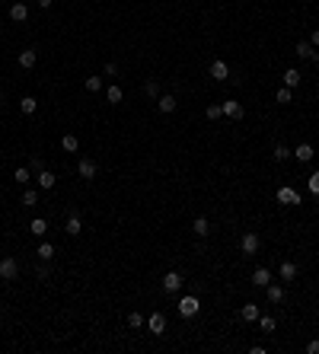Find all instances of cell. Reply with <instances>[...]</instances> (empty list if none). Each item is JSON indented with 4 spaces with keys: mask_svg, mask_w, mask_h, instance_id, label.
<instances>
[{
    "mask_svg": "<svg viewBox=\"0 0 319 354\" xmlns=\"http://www.w3.org/2000/svg\"><path fill=\"white\" fill-rule=\"evenodd\" d=\"M191 233L205 239L207 233H211V220H207V217H195V223H191Z\"/></svg>",
    "mask_w": 319,
    "mask_h": 354,
    "instance_id": "obj_13",
    "label": "cell"
},
{
    "mask_svg": "<svg viewBox=\"0 0 319 354\" xmlns=\"http://www.w3.org/2000/svg\"><path fill=\"white\" fill-rule=\"evenodd\" d=\"M278 275H281V281H294V277H297V265L284 259V262L278 265Z\"/></svg>",
    "mask_w": 319,
    "mask_h": 354,
    "instance_id": "obj_15",
    "label": "cell"
},
{
    "mask_svg": "<svg viewBox=\"0 0 319 354\" xmlns=\"http://www.w3.org/2000/svg\"><path fill=\"white\" fill-rule=\"evenodd\" d=\"M0 3H3V0H0Z\"/></svg>",
    "mask_w": 319,
    "mask_h": 354,
    "instance_id": "obj_45",
    "label": "cell"
},
{
    "mask_svg": "<svg viewBox=\"0 0 319 354\" xmlns=\"http://www.w3.org/2000/svg\"><path fill=\"white\" fill-rule=\"evenodd\" d=\"M179 287H182V275H179V271H166V275H163V291L175 293Z\"/></svg>",
    "mask_w": 319,
    "mask_h": 354,
    "instance_id": "obj_8",
    "label": "cell"
},
{
    "mask_svg": "<svg viewBox=\"0 0 319 354\" xmlns=\"http://www.w3.org/2000/svg\"><path fill=\"white\" fill-rule=\"evenodd\" d=\"M211 122H217V118H223V106H207V112H205Z\"/></svg>",
    "mask_w": 319,
    "mask_h": 354,
    "instance_id": "obj_36",
    "label": "cell"
},
{
    "mask_svg": "<svg viewBox=\"0 0 319 354\" xmlns=\"http://www.w3.org/2000/svg\"><path fill=\"white\" fill-rule=\"evenodd\" d=\"M35 277H38V281H48V277H51V265H38V268H35Z\"/></svg>",
    "mask_w": 319,
    "mask_h": 354,
    "instance_id": "obj_35",
    "label": "cell"
},
{
    "mask_svg": "<svg viewBox=\"0 0 319 354\" xmlns=\"http://www.w3.org/2000/svg\"><path fill=\"white\" fill-rule=\"evenodd\" d=\"M294 54H297V58H306V61H310V58H313V45H310V42H297Z\"/></svg>",
    "mask_w": 319,
    "mask_h": 354,
    "instance_id": "obj_26",
    "label": "cell"
},
{
    "mask_svg": "<svg viewBox=\"0 0 319 354\" xmlns=\"http://www.w3.org/2000/svg\"><path fill=\"white\" fill-rule=\"evenodd\" d=\"M313 48H319V29H313V42H310Z\"/></svg>",
    "mask_w": 319,
    "mask_h": 354,
    "instance_id": "obj_42",
    "label": "cell"
},
{
    "mask_svg": "<svg viewBox=\"0 0 319 354\" xmlns=\"http://www.w3.org/2000/svg\"><path fill=\"white\" fill-rule=\"evenodd\" d=\"M306 185H310V192H313V195H319V172H313V176L306 179Z\"/></svg>",
    "mask_w": 319,
    "mask_h": 354,
    "instance_id": "obj_39",
    "label": "cell"
},
{
    "mask_svg": "<svg viewBox=\"0 0 319 354\" xmlns=\"http://www.w3.org/2000/svg\"><path fill=\"white\" fill-rule=\"evenodd\" d=\"M310 61H319V48H316V51H313V58H310Z\"/></svg>",
    "mask_w": 319,
    "mask_h": 354,
    "instance_id": "obj_44",
    "label": "cell"
},
{
    "mask_svg": "<svg viewBox=\"0 0 319 354\" xmlns=\"http://www.w3.org/2000/svg\"><path fill=\"white\" fill-rule=\"evenodd\" d=\"M258 249H262V239H258V233H246V236H243V252H246V255H255Z\"/></svg>",
    "mask_w": 319,
    "mask_h": 354,
    "instance_id": "obj_9",
    "label": "cell"
},
{
    "mask_svg": "<svg viewBox=\"0 0 319 354\" xmlns=\"http://www.w3.org/2000/svg\"><path fill=\"white\" fill-rule=\"evenodd\" d=\"M157 106H160V112H163V115H169V112H175V106H179V102H175L173 92H163V96L157 99Z\"/></svg>",
    "mask_w": 319,
    "mask_h": 354,
    "instance_id": "obj_10",
    "label": "cell"
},
{
    "mask_svg": "<svg viewBox=\"0 0 319 354\" xmlns=\"http://www.w3.org/2000/svg\"><path fill=\"white\" fill-rule=\"evenodd\" d=\"M255 323L262 325V332H274V329H278V323H274V316H258Z\"/></svg>",
    "mask_w": 319,
    "mask_h": 354,
    "instance_id": "obj_30",
    "label": "cell"
},
{
    "mask_svg": "<svg viewBox=\"0 0 319 354\" xmlns=\"http://www.w3.org/2000/svg\"><path fill=\"white\" fill-rule=\"evenodd\" d=\"M35 108H38V102L32 99V96H23V99H19V112H23V115H35Z\"/></svg>",
    "mask_w": 319,
    "mask_h": 354,
    "instance_id": "obj_21",
    "label": "cell"
},
{
    "mask_svg": "<svg viewBox=\"0 0 319 354\" xmlns=\"http://www.w3.org/2000/svg\"><path fill=\"white\" fill-rule=\"evenodd\" d=\"M221 106H223V115H227V118H233V122H239V118L246 115L243 102H236V99H227V102H221Z\"/></svg>",
    "mask_w": 319,
    "mask_h": 354,
    "instance_id": "obj_4",
    "label": "cell"
},
{
    "mask_svg": "<svg viewBox=\"0 0 319 354\" xmlns=\"http://www.w3.org/2000/svg\"><path fill=\"white\" fill-rule=\"evenodd\" d=\"M252 284H255V287L271 284V271H268V268H255V271H252Z\"/></svg>",
    "mask_w": 319,
    "mask_h": 354,
    "instance_id": "obj_16",
    "label": "cell"
},
{
    "mask_svg": "<svg viewBox=\"0 0 319 354\" xmlns=\"http://www.w3.org/2000/svg\"><path fill=\"white\" fill-rule=\"evenodd\" d=\"M274 160H278V163H284V160H287V156H294V150H287V147H284V144H278V147H274Z\"/></svg>",
    "mask_w": 319,
    "mask_h": 354,
    "instance_id": "obj_32",
    "label": "cell"
},
{
    "mask_svg": "<svg viewBox=\"0 0 319 354\" xmlns=\"http://www.w3.org/2000/svg\"><path fill=\"white\" fill-rule=\"evenodd\" d=\"M26 16H29V7H26V3H13V7H10V19H13V23H23Z\"/></svg>",
    "mask_w": 319,
    "mask_h": 354,
    "instance_id": "obj_18",
    "label": "cell"
},
{
    "mask_svg": "<svg viewBox=\"0 0 319 354\" xmlns=\"http://www.w3.org/2000/svg\"><path fill=\"white\" fill-rule=\"evenodd\" d=\"M175 307H179V316H182V319H191V316L201 313V300H198V297H191V293H185Z\"/></svg>",
    "mask_w": 319,
    "mask_h": 354,
    "instance_id": "obj_1",
    "label": "cell"
},
{
    "mask_svg": "<svg viewBox=\"0 0 319 354\" xmlns=\"http://www.w3.org/2000/svg\"><path fill=\"white\" fill-rule=\"evenodd\" d=\"M128 325L131 329H141V325H144V316L141 313H128Z\"/></svg>",
    "mask_w": 319,
    "mask_h": 354,
    "instance_id": "obj_37",
    "label": "cell"
},
{
    "mask_svg": "<svg viewBox=\"0 0 319 354\" xmlns=\"http://www.w3.org/2000/svg\"><path fill=\"white\" fill-rule=\"evenodd\" d=\"M29 230H32V236H45V233H48V223L42 220V217H35V220H32V227H29Z\"/></svg>",
    "mask_w": 319,
    "mask_h": 354,
    "instance_id": "obj_28",
    "label": "cell"
},
{
    "mask_svg": "<svg viewBox=\"0 0 319 354\" xmlns=\"http://www.w3.org/2000/svg\"><path fill=\"white\" fill-rule=\"evenodd\" d=\"M284 86H287V90H294V86L297 83H300V80H303V77H300V70H294V67H287V70H284Z\"/></svg>",
    "mask_w": 319,
    "mask_h": 354,
    "instance_id": "obj_19",
    "label": "cell"
},
{
    "mask_svg": "<svg viewBox=\"0 0 319 354\" xmlns=\"http://www.w3.org/2000/svg\"><path fill=\"white\" fill-rule=\"evenodd\" d=\"M64 233H67V236H80V233H83V217H80V211H77V208H70V211H67V223H64Z\"/></svg>",
    "mask_w": 319,
    "mask_h": 354,
    "instance_id": "obj_2",
    "label": "cell"
},
{
    "mask_svg": "<svg viewBox=\"0 0 319 354\" xmlns=\"http://www.w3.org/2000/svg\"><path fill=\"white\" fill-rule=\"evenodd\" d=\"M147 329H150L153 335H163V332H166V316L163 313H150L147 316Z\"/></svg>",
    "mask_w": 319,
    "mask_h": 354,
    "instance_id": "obj_7",
    "label": "cell"
},
{
    "mask_svg": "<svg viewBox=\"0 0 319 354\" xmlns=\"http://www.w3.org/2000/svg\"><path fill=\"white\" fill-rule=\"evenodd\" d=\"M211 80H230L227 61H211Z\"/></svg>",
    "mask_w": 319,
    "mask_h": 354,
    "instance_id": "obj_11",
    "label": "cell"
},
{
    "mask_svg": "<svg viewBox=\"0 0 319 354\" xmlns=\"http://www.w3.org/2000/svg\"><path fill=\"white\" fill-rule=\"evenodd\" d=\"M258 316H262L258 303H246V307H239V319H246V323H255Z\"/></svg>",
    "mask_w": 319,
    "mask_h": 354,
    "instance_id": "obj_12",
    "label": "cell"
},
{
    "mask_svg": "<svg viewBox=\"0 0 319 354\" xmlns=\"http://www.w3.org/2000/svg\"><path fill=\"white\" fill-rule=\"evenodd\" d=\"M144 96H150V99H160V83H157V80H144Z\"/></svg>",
    "mask_w": 319,
    "mask_h": 354,
    "instance_id": "obj_27",
    "label": "cell"
},
{
    "mask_svg": "<svg viewBox=\"0 0 319 354\" xmlns=\"http://www.w3.org/2000/svg\"><path fill=\"white\" fill-rule=\"evenodd\" d=\"M83 90L86 92H99V90H102V77H86L83 80Z\"/></svg>",
    "mask_w": 319,
    "mask_h": 354,
    "instance_id": "obj_29",
    "label": "cell"
},
{
    "mask_svg": "<svg viewBox=\"0 0 319 354\" xmlns=\"http://www.w3.org/2000/svg\"><path fill=\"white\" fill-rule=\"evenodd\" d=\"M35 61H38V54H35V48H26V51H19V67H35Z\"/></svg>",
    "mask_w": 319,
    "mask_h": 354,
    "instance_id": "obj_17",
    "label": "cell"
},
{
    "mask_svg": "<svg viewBox=\"0 0 319 354\" xmlns=\"http://www.w3.org/2000/svg\"><path fill=\"white\" fill-rule=\"evenodd\" d=\"M265 293H268V300H271V303H281L284 300V287L281 284H265Z\"/></svg>",
    "mask_w": 319,
    "mask_h": 354,
    "instance_id": "obj_20",
    "label": "cell"
},
{
    "mask_svg": "<svg viewBox=\"0 0 319 354\" xmlns=\"http://www.w3.org/2000/svg\"><path fill=\"white\" fill-rule=\"evenodd\" d=\"M61 147L67 150V154H77V150H80V140H77L74 134H64V138H61Z\"/></svg>",
    "mask_w": 319,
    "mask_h": 354,
    "instance_id": "obj_24",
    "label": "cell"
},
{
    "mask_svg": "<svg viewBox=\"0 0 319 354\" xmlns=\"http://www.w3.org/2000/svg\"><path fill=\"white\" fill-rule=\"evenodd\" d=\"M77 172H80V179H96L99 166H96V160H90V156H83V160L77 163Z\"/></svg>",
    "mask_w": 319,
    "mask_h": 354,
    "instance_id": "obj_6",
    "label": "cell"
},
{
    "mask_svg": "<svg viewBox=\"0 0 319 354\" xmlns=\"http://www.w3.org/2000/svg\"><path fill=\"white\" fill-rule=\"evenodd\" d=\"M35 255L42 259V262H51V259H54V246H51V243H42V246L35 249Z\"/></svg>",
    "mask_w": 319,
    "mask_h": 354,
    "instance_id": "obj_23",
    "label": "cell"
},
{
    "mask_svg": "<svg viewBox=\"0 0 319 354\" xmlns=\"http://www.w3.org/2000/svg\"><path fill=\"white\" fill-rule=\"evenodd\" d=\"M278 201L287 204V208H294V204H300V195H297V188H290V185H281V188H278Z\"/></svg>",
    "mask_w": 319,
    "mask_h": 354,
    "instance_id": "obj_5",
    "label": "cell"
},
{
    "mask_svg": "<svg viewBox=\"0 0 319 354\" xmlns=\"http://www.w3.org/2000/svg\"><path fill=\"white\" fill-rule=\"evenodd\" d=\"M16 275H19V262H16L13 255H3L0 259V277L3 281H16Z\"/></svg>",
    "mask_w": 319,
    "mask_h": 354,
    "instance_id": "obj_3",
    "label": "cell"
},
{
    "mask_svg": "<svg viewBox=\"0 0 319 354\" xmlns=\"http://www.w3.org/2000/svg\"><path fill=\"white\" fill-rule=\"evenodd\" d=\"M274 102H281V106H290V102H294V92H290L287 86H284V90H278V96H274Z\"/></svg>",
    "mask_w": 319,
    "mask_h": 354,
    "instance_id": "obj_33",
    "label": "cell"
},
{
    "mask_svg": "<svg viewBox=\"0 0 319 354\" xmlns=\"http://www.w3.org/2000/svg\"><path fill=\"white\" fill-rule=\"evenodd\" d=\"M51 3H54V0H38V7H42V10H48Z\"/></svg>",
    "mask_w": 319,
    "mask_h": 354,
    "instance_id": "obj_43",
    "label": "cell"
},
{
    "mask_svg": "<svg viewBox=\"0 0 319 354\" xmlns=\"http://www.w3.org/2000/svg\"><path fill=\"white\" fill-rule=\"evenodd\" d=\"M13 179H16L19 185H29V182H32V169H29V166H19V169L13 172Z\"/></svg>",
    "mask_w": 319,
    "mask_h": 354,
    "instance_id": "obj_25",
    "label": "cell"
},
{
    "mask_svg": "<svg viewBox=\"0 0 319 354\" xmlns=\"http://www.w3.org/2000/svg\"><path fill=\"white\" fill-rule=\"evenodd\" d=\"M115 74H118V64L109 61V64H106V77H115Z\"/></svg>",
    "mask_w": 319,
    "mask_h": 354,
    "instance_id": "obj_40",
    "label": "cell"
},
{
    "mask_svg": "<svg viewBox=\"0 0 319 354\" xmlns=\"http://www.w3.org/2000/svg\"><path fill=\"white\" fill-rule=\"evenodd\" d=\"M35 179H38V188H45V192H51L54 182H58V176H54V172H48V169H42Z\"/></svg>",
    "mask_w": 319,
    "mask_h": 354,
    "instance_id": "obj_14",
    "label": "cell"
},
{
    "mask_svg": "<svg viewBox=\"0 0 319 354\" xmlns=\"http://www.w3.org/2000/svg\"><path fill=\"white\" fill-rule=\"evenodd\" d=\"M23 204H26V208H35V204H38V192H35V188H26V192H23Z\"/></svg>",
    "mask_w": 319,
    "mask_h": 354,
    "instance_id": "obj_31",
    "label": "cell"
},
{
    "mask_svg": "<svg viewBox=\"0 0 319 354\" xmlns=\"http://www.w3.org/2000/svg\"><path fill=\"white\" fill-rule=\"evenodd\" d=\"M306 351H310V354H319V341H316V339H313V341H310V345H306Z\"/></svg>",
    "mask_w": 319,
    "mask_h": 354,
    "instance_id": "obj_41",
    "label": "cell"
},
{
    "mask_svg": "<svg viewBox=\"0 0 319 354\" xmlns=\"http://www.w3.org/2000/svg\"><path fill=\"white\" fill-rule=\"evenodd\" d=\"M29 169H32V172H35V176H38V172L45 169V160H42V156H32V163H29Z\"/></svg>",
    "mask_w": 319,
    "mask_h": 354,
    "instance_id": "obj_38",
    "label": "cell"
},
{
    "mask_svg": "<svg viewBox=\"0 0 319 354\" xmlns=\"http://www.w3.org/2000/svg\"><path fill=\"white\" fill-rule=\"evenodd\" d=\"M294 156H297L300 163H310V160H313V144H300V147L294 150Z\"/></svg>",
    "mask_w": 319,
    "mask_h": 354,
    "instance_id": "obj_22",
    "label": "cell"
},
{
    "mask_svg": "<svg viewBox=\"0 0 319 354\" xmlns=\"http://www.w3.org/2000/svg\"><path fill=\"white\" fill-rule=\"evenodd\" d=\"M122 86H109V106H118V102H122Z\"/></svg>",
    "mask_w": 319,
    "mask_h": 354,
    "instance_id": "obj_34",
    "label": "cell"
}]
</instances>
